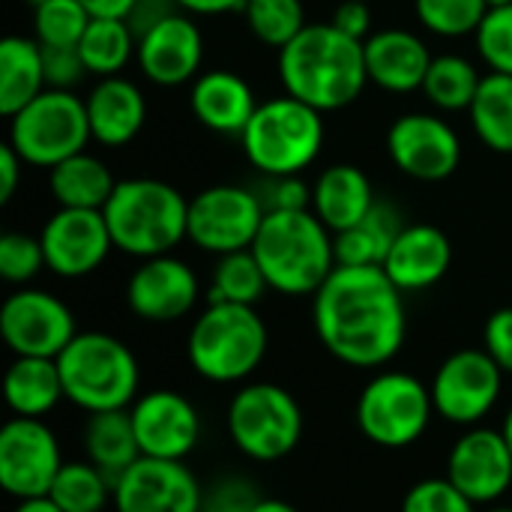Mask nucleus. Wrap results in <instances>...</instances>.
<instances>
[{
    "label": "nucleus",
    "mask_w": 512,
    "mask_h": 512,
    "mask_svg": "<svg viewBox=\"0 0 512 512\" xmlns=\"http://www.w3.org/2000/svg\"><path fill=\"white\" fill-rule=\"evenodd\" d=\"M366 3H369V0H366Z\"/></svg>",
    "instance_id": "58"
},
{
    "label": "nucleus",
    "mask_w": 512,
    "mask_h": 512,
    "mask_svg": "<svg viewBox=\"0 0 512 512\" xmlns=\"http://www.w3.org/2000/svg\"><path fill=\"white\" fill-rule=\"evenodd\" d=\"M231 444L252 462H279L303 438V411L279 384H246L225 411Z\"/></svg>",
    "instance_id": "8"
},
{
    "label": "nucleus",
    "mask_w": 512,
    "mask_h": 512,
    "mask_svg": "<svg viewBox=\"0 0 512 512\" xmlns=\"http://www.w3.org/2000/svg\"><path fill=\"white\" fill-rule=\"evenodd\" d=\"M480 81L483 75L471 60L459 54H444L432 60L423 81V93L441 111H468L480 90Z\"/></svg>",
    "instance_id": "35"
},
{
    "label": "nucleus",
    "mask_w": 512,
    "mask_h": 512,
    "mask_svg": "<svg viewBox=\"0 0 512 512\" xmlns=\"http://www.w3.org/2000/svg\"><path fill=\"white\" fill-rule=\"evenodd\" d=\"M42 267H45V252L39 237L21 231H9L0 237V276L6 282L27 285L30 279H36Z\"/></svg>",
    "instance_id": "41"
},
{
    "label": "nucleus",
    "mask_w": 512,
    "mask_h": 512,
    "mask_svg": "<svg viewBox=\"0 0 512 512\" xmlns=\"http://www.w3.org/2000/svg\"><path fill=\"white\" fill-rule=\"evenodd\" d=\"M450 264H453V246L441 228L405 225L384 261V273L393 279V285L402 294H414L438 285L447 276Z\"/></svg>",
    "instance_id": "22"
},
{
    "label": "nucleus",
    "mask_w": 512,
    "mask_h": 512,
    "mask_svg": "<svg viewBox=\"0 0 512 512\" xmlns=\"http://www.w3.org/2000/svg\"><path fill=\"white\" fill-rule=\"evenodd\" d=\"M141 456L186 462L201 441L198 408L177 390H150L129 408Z\"/></svg>",
    "instance_id": "17"
},
{
    "label": "nucleus",
    "mask_w": 512,
    "mask_h": 512,
    "mask_svg": "<svg viewBox=\"0 0 512 512\" xmlns=\"http://www.w3.org/2000/svg\"><path fill=\"white\" fill-rule=\"evenodd\" d=\"M267 276L252 255V249L219 255V264L213 270V282L207 291V303H237V306H255L267 291Z\"/></svg>",
    "instance_id": "36"
},
{
    "label": "nucleus",
    "mask_w": 512,
    "mask_h": 512,
    "mask_svg": "<svg viewBox=\"0 0 512 512\" xmlns=\"http://www.w3.org/2000/svg\"><path fill=\"white\" fill-rule=\"evenodd\" d=\"M198 291V276L186 261L156 255L141 261V267L129 276L126 303L141 321L165 324L189 315L198 303Z\"/></svg>",
    "instance_id": "20"
},
{
    "label": "nucleus",
    "mask_w": 512,
    "mask_h": 512,
    "mask_svg": "<svg viewBox=\"0 0 512 512\" xmlns=\"http://www.w3.org/2000/svg\"><path fill=\"white\" fill-rule=\"evenodd\" d=\"M78 51L87 72L99 78H111L138 51V36L132 33L126 18H93L78 42Z\"/></svg>",
    "instance_id": "33"
},
{
    "label": "nucleus",
    "mask_w": 512,
    "mask_h": 512,
    "mask_svg": "<svg viewBox=\"0 0 512 512\" xmlns=\"http://www.w3.org/2000/svg\"><path fill=\"white\" fill-rule=\"evenodd\" d=\"M468 114L477 138L489 150L512 153V75L504 72L483 75Z\"/></svg>",
    "instance_id": "32"
},
{
    "label": "nucleus",
    "mask_w": 512,
    "mask_h": 512,
    "mask_svg": "<svg viewBox=\"0 0 512 512\" xmlns=\"http://www.w3.org/2000/svg\"><path fill=\"white\" fill-rule=\"evenodd\" d=\"M51 195L60 207H78V210H102L114 192L111 171L90 153H75L51 168L48 174Z\"/></svg>",
    "instance_id": "31"
},
{
    "label": "nucleus",
    "mask_w": 512,
    "mask_h": 512,
    "mask_svg": "<svg viewBox=\"0 0 512 512\" xmlns=\"http://www.w3.org/2000/svg\"><path fill=\"white\" fill-rule=\"evenodd\" d=\"M174 6H177L174 0H138L132 6V12L126 15V21H129L132 33L141 39L150 27H156L162 18H168L174 12Z\"/></svg>",
    "instance_id": "48"
},
{
    "label": "nucleus",
    "mask_w": 512,
    "mask_h": 512,
    "mask_svg": "<svg viewBox=\"0 0 512 512\" xmlns=\"http://www.w3.org/2000/svg\"><path fill=\"white\" fill-rule=\"evenodd\" d=\"M486 512H512V507H492V510Z\"/></svg>",
    "instance_id": "56"
},
{
    "label": "nucleus",
    "mask_w": 512,
    "mask_h": 512,
    "mask_svg": "<svg viewBox=\"0 0 512 512\" xmlns=\"http://www.w3.org/2000/svg\"><path fill=\"white\" fill-rule=\"evenodd\" d=\"M84 453L87 462H93L111 480H117L126 468H132L141 459V447L129 411L90 414L84 426Z\"/></svg>",
    "instance_id": "30"
},
{
    "label": "nucleus",
    "mask_w": 512,
    "mask_h": 512,
    "mask_svg": "<svg viewBox=\"0 0 512 512\" xmlns=\"http://www.w3.org/2000/svg\"><path fill=\"white\" fill-rule=\"evenodd\" d=\"M84 105H87L90 135L102 147L129 144L141 132V126L147 120V105H144L141 90L132 81L120 78V75L102 78L90 90Z\"/></svg>",
    "instance_id": "25"
},
{
    "label": "nucleus",
    "mask_w": 512,
    "mask_h": 512,
    "mask_svg": "<svg viewBox=\"0 0 512 512\" xmlns=\"http://www.w3.org/2000/svg\"><path fill=\"white\" fill-rule=\"evenodd\" d=\"M483 348L486 354L501 366L504 375H512V306L498 309L483 330Z\"/></svg>",
    "instance_id": "46"
},
{
    "label": "nucleus",
    "mask_w": 512,
    "mask_h": 512,
    "mask_svg": "<svg viewBox=\"0 0 512 512\" xmlns=\"http://www.w3.org/2000/svg\"><path fill=\"white\" fill-rule=\"evenodd\" d=\"M267 285L288 297L315 294L336 264V237L312 210H273L252 243Z\"/></svg>",
    "instance_id": "3"
},
{
    "label": "nucleus",
    "mask_w": 512,
    "mask_h": 512,
    "mask_svg": "<svg viewBox=\"0 0 512 512\" xmlns=\"http://www.w3.org/2000/svg\"><path fill=\"white\" fill-rule=\"evenodd\" d=\"M267 342V324L255 306L207 303L189 330L186 357L204 381L240 384L264 363Z\"/></svg>",
    "instance_id": "6"
},
{
    "label": "nucleus",
    "mask_w": 512,
    "mask_h": 512,
    "mask_svg": "<svg viewBox=\"0 0 512 512\" xmlns=\"http://www.w3.org/2000/svg\"><path fill=\"white\" fill-rule=\"evenodd\" d=\"M6 405L15 417H48L63 399V381L57 360L48 357H15L6 372Z\"/></svg>",
    "instance_id": "27"
},
{
    "label": "nucleus",
    "mask_w": 512,
    "mask_h": 512,
    "mask_svg": "<svg viewBox=\"0 0 512 512\" xmlns=\"http://www.w3.org/2000/svg\"><path fill=\"white\" fill-rule=\"evenodd\" d=\"M12 512H63L48 495L45 498H30V501H18V507Z\"/></svg>",
    "instance_id": "52"
},
{
    "label": "nucleus",
    "mask_w": 512,
    "mask_h": 512,
    "mask_svg": "<svg viewBox=\"0 0 512 512\" xmlns=\"http://www.w3.org/2000/svg\"><path fill=\"white\" fill-rule=\"evenodd\" d=\"M60 468V444L48 423L36 417H15L0 429V486L9 498H45Z\"/></svg>",
    "instance_id": "13"
},
{
    "label": "nucleus",
    "mask_w": 512,
    "mask_h": 512,
    "mask_svg": "<svg viewBox=\"0 0 512 512\" xmlns=\"http://www.w3.org/2000/svg\"><path fill=\"white\" fill-rule=\"evenodd\" d=\"M42 66H45V84H48V90H72L87 75V66H84L78 48H51V45H42Z\"/></svg>",
    "instance_id": "44"
},
{
    "label": "nucleus",
    "mask_w": 512,
    "mask_h": 512,
    "mask_svg": "<svg viewBox=\"0 0 512 512\" xmlns=\"http://www.w3.org/2000/svg\"><path fill=\"white\" fill-rule=\"evenodd\" d=\"M477 36L480 57L492 72L512 75V3L504 6H489Z\"/></svg>",
    "instance_id": "40"
},
{
    "label": "nucleus",
    "mask_w": 512,
    "mask_h": 512,
    "mask_svg": "<svg viewBox=\"0 0 512 512\" xmlns=\"http://www.w3.org/2000/svg\"><path fill=\"white\" fill-rule=\"evenodd\" d=\"M42 90H48L42 45L27 36H6L0 42V114H18Z\"/></svg>",
    "instance_id": "28"
},
{
    "label": "nucleus",
    "mask_w": 512,
    "mask_h": 512,
    "mask_svg": "<svg viewBox=\"0 0 512 512\" xmlns=\"http://www.w3.org/2000/svg\"><path fill=\"white\" fill-rule=\"evenodd\" d=\"M135 57L141 63V72L153 84L180 87L198 75L204 57V39L189 15L171 12L138 39Z\"/></svg>",
    "instance_id": "21"
},
{
    "label": "nucleus",
    "mask_w": 512,
    "mask_h": 512,
    "mask_svg": "<svg viewBox=\"0 0 512 512\" xmlns=\"http://www.w3.org/2000/svg\"><path fill=\"white\" fill-rule=\"evenodd\" d=\"M399 210L393 204H375L366 219L333 234L339 267H384L396 237L402 234Z\"/></svg>",
    "instance_id": "29"
},
{
    "label": "nucleus",
    "mask_w": 512,
    "mask_h": 512,
    "mask_svg": "<svg viewBox=\"0 0 512 512\" xmlns=\"http://www.w3.org/2000/svg\"><path fill=\"white\" fill-rule=\"evenodd\" d=\"M258 198H261L267 213H273V210H309V204H312V192L297 174L267 177V186Z\"/></svg>",
    "instance_id": "45"
},
{
    "label": "nucleus",
    "mask_w": 512,
    "mask_h": 512,
    "mask_svg": "<svg viewBox=\"0 0 512 512\" xmlns=\"http://www.w3.org/2000/svg\"><path fill=\"white\" fill-rule=\"evenodd\" d=\"M189 105L198 123L219 135H243V129L249 126L258 108L252 87L228 69H213L198 75L192 81Z\"/></svg>",
    "instance_id": "24"
},
{
    "label": "nucleus",
    "mask_w": 512,
    "mask_h": 512,
    "mask_svg": "<svg viewBox=\"0 0 512 512\" xmlns=\"http://www.w3.org/2000/svg\"><path fill=\"white\" fill-rule=\"evenodd\" d=\"M414 9L426 30L453 39L480 30L489 0H414Z\"/></svg>",
    "instance_id": "39"
},
{
    "label": "nucleus",
    "mask_w": 512,
    "mask_h": 512,
    "mask_svg": "<svg viewBox=\"0 0 512 512\" xmlns=\"http://www.w3.org/2000/svg\"><path fill=\"white\" fill-rule=\"evenodd\" d=\"M387 153L393 165L423 183H438L456 174L462 162V141L456 129L435 114H402L387 132Z\"/></svg>",
    "instance_id": "16"
},
{
    "label": "nucleus",
    "mask_w": 512,
    "mask_h": 512,
    "mask_svg": "<svg viewBox=\"0 0 512 512\" xmlns=\"http://www.w3.org/2000/svg\"><path fill=\"white\" fill-rule=\"evenodd\" d=\"M264 495L249 477H222L210 489H204L201 512H252Z\"/></svg>",
    "instance_id": "43"
},
{
    "label": "nucleus",
    "mask_w": 512,
    "mask_h": 512,
    "mask_svg": "<svg viewBox=\"0 0 512 512\" xmlns=\"http://www.w3.org/2000/svg\"><path fill=\"white\" fill-rule=\"evenodd\" d=\"M246 159L264 177H288L309 168L324 144L321 111L294 99L279 96L255 108L249 126L240 135Z\"/></svg>",
    "instance_id": "7"
},
{
    "label": "nucleus",
    "mask_w": 512,
    "mask_h": 512,
    "mask_svg": "<svg viewBox=\"0 0 512 512\" xmlns=\"http://www.w3.org/2000/svg\"><path fill=\"white\" fill-rule=\"evenodd\" d=\"M93 18H126L138 0H81Z\"/></svg>",
    "instance_id": "51"
},
{
    "label": "nucleus",
    "mask_w": 512,
    "mask_h": 512,
    "mask_svg": "<svg viewBox=\"0 0 512 512\" xmlns=\"http://www.w3.org/2000/svg\"><path fill=\"white\" fill-rule=\"evenodd\" d=\"M435 414L432 390L408 372H378L357 399V429L384 450L417 444Z\"/></svg>",
    "instance_id": "10"
},
{
    "label": "nucleus",
    "mask_w": 512,
    "mask_h": 512,
    "mask_svg": "<svg viewBox=\"0 0 512 512\" xmlns=\"http://www.w3.org/2000/svg\"><path fill=\"white\" fill-rule=\"evenodd\" d=\"M45 267L63 279H81L99 270L114 249L102 210L60 207L39 234Z\"/></svg>",
    "instance_id": "18"
},
{
    "label": "nucleus",
    "mask_w": 512,
    "mask_h": 512,
    "mask_svg": "<svg viewBox=\"0 0 512 512\" xmlns=\"http://www.w3.org/2000/svg\"><path fill=\"white\" fill-rule=\"evenodd\" d=\"M87 105L72 90H42L18 114L9 117L12 150L36 168H54L81 153L90 141Z\"/></svg>",
    "instance_id": "9"
},
{
    "label": "nucleus",
    "mask_w": 512,
    "mask_h": 512,
    "mask_svg": "<svg viewBox=\"0 0 512 512\" xmlns=\"http://www.w3.org/2000/svg\"><path fill=\"white\" fill-rule=\"evenodd\" d=\"M501 435H504V441L510 444V450H512V405H510V411L504 414V423H501Z\"/></svg>",
    "instance_id": "54"
},
{
    "label": "nucleus",
    "mask_w": 512,
    "mask_h": 512,
    "mask_svg": "<svg viewBox=\"0 0 512 512\" xmlns=\"http://www.w3.org/2000/svg\"><path fill=\"white\" fill-rule=\"evenodd\" d=\"M363 57H366L369 81L390 93L423 90L426 72L435 60L417 33L399 30V27L372 33L363 42Z\"/></svg>",
    "instance_id": "23"
},
{
    "label": "nucleus",
    "mask_w": 512,
    "mask_h": 512,
    "mask_svg": "<svg viewBox=\"0 0 512 512\" xmlns=\"http://www.w3.org/2000/svg\"><path fill=\"white\" fill-rule=\"evenodd\" d=\"M330 24L339 30V33H345V36H351V39H357V42H366L372 33V12H369V3L366 0H342L336 9H333V18H330Z\"/></svg>",
    "instance_id": "47"
},
{
    "label": "nucleus",
    "mask_w": 512,
    "mask_h": 512,
    "mask_svg": "<svg viewBox=\"0 0 512 512\" xmlns=\"http://www.w3.org/2000/svg\"><path fill=\"white\" fill-rule=\"evenodd\" d=\"M117 512H201L204 489L186 462L141 456L114 480Z\"/></svg>",
    "instance_id": "15"
},
{
    "label": "nucleus",
    "mask_w": 512,
    "mask_h": 512,
    "mask_svg": "<svg viewBox=\"0 0 512 512\" xmlns=\"http://www.w3.org/2000/svg\"><path fill=\"white\" fill-rule=\"evenodd\" d=\"M279 81L288 96L324 111H339L360 99L369 72L363 42L327 24H306V30L279 48Z\"/></svg>",
    "instance_id": "2"
},
{
    "label": "nucleus",
    "mask_w": 512,
    "mask_h": 512,
    "mask_svg": "<svg viewBox=\"0 0 512 512\" xmlns=\"http://www.w3.org/2000/svg\"><path fill=\"white\" fill-rule=\"evenodd\" d=\"M27 3H33V6H39V3H45V0H27Z\"/></svg>",
    "instance_id": "57"
},
{
    "label": "nucleus",
    "mask_w": 512,
    "mask_h": 512,
    "mask_svg": "<svg viewBox=\"0 0 512 512\" xmlns=\"http://www.w3.org/2000/svg\"><path fill=\"white\" fill-rule=\"evenodd\" d=\"M402 512H477V504L447 477H429L408 489Z\"/></svg>",
    "instance_id": "42"
},
{
    "label": "nucleus",
    "mask_w": 512,
    "mask_h": 512,
    "mask_svg": "<svg viewBox=\"0 0 512 512\" xmlns=\"http://www.w3.org/2000/svg\"><path fill=\"white\" fill-rule=\"evenodd\" d=\"M504 3H512V0H489V6H504Z\"/></svg>",
    "instance_id": "55"
},
{
    "label": "nucleus",
    "mask_w": 512,
    "mask_h": 512,
    "mask_svg": "<svg viewBox=\"0 0 512 512\" xmlns=\"http://www.w3.org/2000/svg\"><path fill=\"white\" fill-rule=\"evenodd\" d=\"M267 210L252 189L210 186L189 201V240L213 255L252 249Z\"/></svg>",
    "instance_id": "12"
},
{
    "label": "nucleus",
    "mask_w": 512,
    "mask_h": 512,
    "mask_svg": "<svg viewBox=\"0 0 512 512\" xmlns=\"http://www.w3.org/2000/svg\"><path fill=\"white\" fill-rule=\"evenodd\" d=\"M375 204L378 201L372 195V183L357 165H333L312 186L315 216L333 234H339V231L357 225L360 219H366Z\"/></svg>",
    "instance_id": "26"
},
{
    "label": "nucleus",
    "mask_w": 512,
    "mask_h": 512,
    "mask_svg": "<svg viewBox=\"0 0 512 512\" xmlns=\"http://www.w3.org/2000/svg\"><path fill=\"white\" fill-rule=\"evenodd\" d=\"M477 507L501 501L512 486V450L501 429L471 426L447 456V474Z\"/></svg>",
    "instance_id": "19"
},
{
    "label": "nucleus",
    "mask_w": 512,
    "mask_h": 512,
    "mask_svg": "<svg viewBox=\"0 0 512 512\" xmlns=\"http://www.w3.org/2000/svg\"><path fill=\"white\" fill-rule=\"evenodd\" d=\"M177 9L192 12V15H228V12H243L246 0H174Z\"/></svg>",
    "instance_id": "50"
},
{
    "label": "nucleus",
    "mask_w": 512,
    "mask_h": 512,
    "mask_svg": "<svg viewBox=\"0 0 512 512\" xmlns=\"http://www.w3.org/2000/svg\"><path fill=\"white\" fill-rule=\"evenodd\" d=\"M48 498L63 512H102L114 501V480L93 462H63Z\"/></svg>",
    "instance_id": "34"
},
{
    "label": "nucleus",
    "mask_w": 512,
    "mask_h": 512,
    "mask_svg": "<svg viewBox=\"0 0 512 512\" xmlns=\"http://www.w3.org/2000/svg\"><path fill=\"white\" fill-rule=\"evenodd\" d=\"M243 15L249 30L273 48H285L306 30V12L300 0H246Z\"/></svg>",
    "instance_id": "37"
},
{
    "label": "nucleus",
    "mask_w": 512,
    "mask_h": 512,
    "mask_svg": "<svg viewBox=\"0 0 512 512\" xmlns=\"http://www.w3.org/2000/svg\"><path fill=\"white\" fill-rule=\"evenodd\" d=\"M429 390L441 420L471 429L480 426V420H486L498 405L504 372L486 348H462L438 366Z\"/></svg>",
    "instance_id": "11"
},
{
    "label": "nucleus",
    "mask_w": 512,
    "mask_h": 512,
    "mask_svg": "<svg viewBox=\"0 0 512 512\" xmlns=\"http://www.w3.org/2000/svg\"><path fill=\"white\" fill-rule=\"evenodd\" d=\"M312 324L330 357L351 369H381L405 345L408 312L384 267H336L312 294Z\"/></svg>",
    "instance_id": "1"
},
{
    "label": "nucleus",
    "mask_w": 512,
    "mask_h": 512,
    "mask_svg": "<svg viewBox=\"0 0 512 512\" xmlns=\"http://www.w3.org/2000/svg\"><path fill=\"white\" fill-rule=\"evenodd\" d=\"M33 9L36 42L51 48H78L81 36L93 21L81 0H45Z\"/></svg>",
    "instance_id": "38"
},
{
    "label": "nucleus",
    "mask_w": 512,
    "mask_h": 512,
    "mask_svg": "<svg viewBox=\"0 0 512 512\" xmlns=\"http://www.w3.org/2000/svg\"><path fill=\"white\" fill-rule=\"evenodd\" d=\"M57 369L66 399L87 414L129 411L138 399V360L108 333H78L57 357Z\"/></svg>",
    "instance_id": "5"
},
{
    "label": "nucleus",
    "mask_w": 512,
    "mask_h": 512,
    "mask_svg": "<svg viewBox=\"0 0 512 512\" xmlns=\"http://www.w3.org/2000/svg\"><path fill=\"white\" fill-rule=\"evenodd\" d=\"M252 512H300L297 507H291L288 501H279V498H261L258 507Z\"/></svg>",
    "instance_id": "53"
},
{
    "label": "nucleus",
    "mask_w": 512,
    "mask_h": 512,
    "mask_svg": "<svg viewBox=\"0 0 512 512\" xmlns=\"http://www.w3.org/2000/svg\"><path fill=\"white\" fill-rule=\"evenodd\" d=\"M111 240L132 258L168 255L189 237V201L165 180H120L102 207Z\"/></svg>",
    "instance_id": "4"
},
{
    "label": "nucleus",
    "mask_w": 512,
    "mask_h": 512,
    "mask_svg": "<svg viewBox=\"0 0 512 512\" xmlns=\"http://www.w3.org/2000/svg\"><path fill=\"white\" fill-rule=\"evenodd\" d=\"M27 162L12 150V144L6 141L3 147H0V204H6V201H12V195H15V189H18V180H21V168H24Z\"/></svg>",
    "instance_id": "49"
},
{
    "label": "nucleus",
    "mask_w": 512,
    "mask_h": 512,
    "mask_svg": "<svg viewBox=\"0 0 512 512\" xmlns=\"http://www.w3.org/2000/svg\"><path fill=\"white\" fill-rule=\"evenodd\" d=\"M0 336L15 357H48L57 360L63 348L78 336L72 309L36 288H21L3 300Z\"/></svg>",
    "instance_id": "14"
}]
</instances>
